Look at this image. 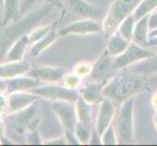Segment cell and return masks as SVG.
<instances>
[{
    "label": "cell",
    "instance_id": "f1b7e54d",
    "mask_svg": "<svg viewBox=\"0 0 157 146\" xmlns=\"http://www.w3.org/2000/svg\"><path fill=\"white\" fill-rule=\"evenodd\" d=\"M18 4H19V0H4L5 18H6V20L10 19L11 16L16 12Z\"/></svg>",
    "mask_w": 157,
    "mask_h": 146
},
{
    "label": "cell",
    "instance_id": "cb8c5ba5",
    "mask_svg": "<svg viewBox=\"0 0 157 146\" xmlns=\"http://www.w3.org/2000/svg\"><path fill=\"white\" fill-rule=\"evenodd\" d=\"M74 133L80 144H87L90 141L91 131L90 126L84 125V124L77 122L74 128Z\"/></svg>",
    "mask_w": 157,
    "mask_h": 146
},
{
    "label": "cell",
    "instance_id": "e0dca14e",
    "mask_svg": "<svg viewBox=\"0 0 157 146\" xmlns=\"http://www.w3.org/2000/svg\"><path fill=\"white\" fill-rule=\"evenodd\" d=\"M29 36L24 35L16 41L13 46L11 47L10 51L6 55L5 61L6 62H19L23 58L25 52L26 45L29 44Z\"/></svg>",
    "mask_w": 157,
    "mask_h": 146
},
{
    "label": "cell",
    "instance_id": "836d02e7",
    "mask_svg": "<svg viewBox=\"0 0 157 146\" xmlns=\"http://www.w3.org/2000/svg\"><path fill=\"white\" fill-rule=\"evenodd\" d=\"M151 104H152L153 108L157 111V90H156L155 93L153 94L152 99H151Z\"/></svg>",
    "mask_w": 157,
    "mask_h": 146
},
{
    "label": "cell",
    "instance_id": "8d00e7d4",
    "mask_svg": "<svg viewBox=\"0 0 157 146\" xmlns=\"http://www.w3.org/2000/svg\"><path fill=\"white\" fill-rule=\"evenodd\" d=\"M3 136V125H2V122L0 121V138L2 137Z\"/></svg>",
    "mask_w": 157,
    "mask_h": 146
},
{
    "label": "cell",
    "instance_id": "ac0fdd59",
    "mask_svg": "<svg viewBox=\"0 0 157 146\" xmlns=\"http://www.w3.org/2000/svg\"><path fill=\"white\" fill-rule=\"evenodd\" d=\"M133 73L147 75L157 72V54H154L152 57L145 58L144 61L138 62L137 66H133L130 68Z\"/></svg>",
    "mask_w": 157,
    "mask_h": 146
},
{
    "label": "cell",
    "instance_id": "ba28073f",
    "mask_svg": "<svg viewBox=\"0 0 157 146\" xmlns=\"http://www.w3.org/2000/svg\"><path fill=\"white\" fill-rule=\"evenodd\" d=\"M114 113L115 110L112 100L110 99L105 97L104 100L101 102V107L99 109L98 116H97L96 123V132L100 138L105 129L112 124L113 118H114Z\"/></svg>",
    "mask_w": 157,
    "mask_h": 146
},
{
    "label": "cell",
    "instance_id": "83f0119b",
    "mask_svg": "<svg viewBox=\"0 0 157 146\" xmlns=\"http://www.w3.org/2000/svg\"><path fill=\"white\" fill-rule=\"evenodd\" d=\"M63 85L69 89H75L79 88V86L81 84V77H79L78 75L75 73L73 74H64V76L63 78Z\"/></svg>",
    "mask_w": 157,
    "mask_h": 146
},
{
    "label": "cell",
    "instance_id": "f35d334b",
    "mask_svg": "<svg viewBox=\"0 0 157 146\" xmlns=\"http://www.w3.org/2000/svg\"><path fill=\"white\" fill-rule=\"evenodd\" d=\"M1 49H2V45H1V42H0V51H1Z\"/></svg>",
    "mask_w": 157,
    "mask_h": 146
},
{
    "label": "cell",
    "instance_id": "44dd1931",
    "mask_svg": "<svg viewBox=\"0 0 157 146\" xmlns=\"http://www.w3.org/2000/svg\"><path fill=\"white\" fill-rule=\"evenodd\" d=\"M57 38V34L54 30H50L48 33L43 37L42 39H40L39 41H37L36 43L33 44V47H32L31 51H30V55L32 57H36L38 56L39 54L44 51L47 47H49L51 44H53L54 41Z\"/></svg>",
    "mask_w": 157,
    "mask_h": 146
},
{
    "label": "cell",
    "instance_id": "f546056e",
    "mask_svg": "<svg viewBox=\"0 0 157 146\" xmlns=\"http://www.w3.org/2000/svg\"><path fill=\"white\" fill-rule=\"evenodd\" d=\"M157 28V10L148 14V29L149 31Z\"/></svg>",
    "mask_w": 157,
    "mask_h": 146
},
{
    "label": "cell",
    "instance_id": "6da1fadb",
    "mask_svg": "<svg viewBox=\"0 0 157 146\" xmlns=\"http://www.w3.org/2000/svg\"><path fill=\"white\" fill-rule=\"evenodd\" d=\"M147 79L142 74H125L110 78L104 86L102 94L112 101L123 102L145 89Z\"/></svg>",
    "mask_w": 157,
    "mask_h": 146
},
{
    "label": "cell",
    "instance_id": "9a60e30c",
    "mask_svg": "<svg viewBox=\"0 0 157 146\" xmlns=\"http://www.w3.org/2000/svg\"><path fill=\"white\" fill-rule=\"evenodd\" d=\"M148 33H149V29H148V15H147L136 21L132 41L137 43L138 45L142 47L148 48L149 46H151L150 39L148 38Z\"/></svg>",
    "mask_w": 157,
    "mask_h": 146
},
{
    "label": "cell",
    "instance_id": "e575fe53",
    "mask_svg": "<svg viewBox=\"0 0 157 146\" xmlns=\"http://www.w3.org/2000/svg\"><path fill=\"white\" fill-rule=\"evenodd\" d=\"M148 38H149V39H154V38H157V28H156V29H154V30L149 31V33H148Z\"/></svg>",
    "mask_w": 157,
    "mask_h": 146
},
{
    "label": "cell",
    "instance_id": "d6a6232c",
    "mask_svg": "<svg viewBox=\"0 0 157 146\" xmlns=\"http://www.w3.org/2000/svg\"><path fill=\"white\" fill-rule=\"evenodd\" d=\"M67 140L66 139H63V138H59V139H55V140H50V141H47L46 143L47 144H64L66 143Z\"/></svg>",
    "mask_w": 157,
    "mask_h": 146
},
{
    "label": "cell",
    "instance_id": "3957f363",
    "mask_svg": "<svg viewBox=\"0 0 157 146\" xmlns=\"http://www.w3.org/2000/svg\"><path fill=\"white\" fill-rule=\"evenodd\" d=\"M134 96L123 101L116 118L115 131L118 144H133L134 138Z\"/></svg>",
    "mask_w": 157,
    "mask_h": 146
},
{
    "label": "cell",
    "instance_id": "7a4b0ae2",
    "mask_svg": "<svg viewBox=\"0 0 157 146\" xmlns=\"http://www.w3.org/2000/svg\"><path fill=\"white\" fill-rule=\"evenodd\" d=\"M143 0H114L105 18L102 30L110 36L128 15L132 14Z\"/></svg>",
    "mask_w": 157,
    "mask_h": 146
},
{
    "label": "cell",
    "instance_id": "8992f818",
    "mask_svg": "<svg viewBox=\"0 0 157 146\" xmlns=\"http://www.w3.org/2000/svg\"><path fill=\"white\" fill-rule=\"evenodd\" d=\"M113 58H114L108 54L107 50H105L97 58L90 74V78L93 82H99L105 85L110 80V78L113 77L117 70L114 66Z\"/></svg>",
    "mask_w": 157,
    "mask_h": 146
},
{
    "label": "cell",
    "instance_id": "277c9868",
    "mask_svg": "<svg viewBox=\"0 0 157 146\" xmlns=\"http://www.w3.org/2000/svg\"><path fill=\"white\" fill-rule=\"evenodd\" d=\"M154 54V52L149 51L148 48L142 47L138 45L137 43L131 41L128 48L121 55L113 58V62H114L115 68L117 70H120L152 57Z\"/></svg>",
    "mask_w": 157,
    "mask_h": 146
},
{
    "label": "cell",
    "instance_id": "5bb4252c",
    "mask_svg": "<svg viewBox=\"0 0 157 146\" xmlns=\"http://www.w3.org/2000/svg\"><path fill=\"white\" fill-rule=\"evenodd\" d=\"M36 95L33 93L31 94H25V93H14L11 95L9 99V105H8V110L11 112H20L21 110L25 109L29 106H30L36 99Z\"/></svg>",
    "mask_w": 157,
    "mask_h": 146
},
{
    "label": "cell",
    "instance_id": "d590c367",
    "mask_svg": "<svg viewBox=\"0 0 157 146\" xmlns=\"http://www.w3.org/2000/svg\"><path fill=\"white\" fill-rule=\"evenodd\" d=\"M153 122H154V125L157 129V111L154 113V116H153Z\"/></svg>",
    "mask_w": 157,
    "mask_h": 146
},
{
    "label": "cell",
    "instance_id": "4fadbf2b",
    "mask_svg": "<svg viewBox=\"0 0 157 146\" xmlns=\"http://www.w3.org/2000/svg\"><path fill=\"white\" fill-rule=\"evenodd\" d=\"M104 84L99 82H90L80 90V96L89 104H98L104 100Z\"/></svg>",
    "mask_w": 157,
    "mask_h": 146
},
{
    "label": "cell",
    "instance_id": "ab89813d",
    "mask_svg": "<svg viewBox=\"0 0 157 146\" xmlns=\"http://www.w3.org/2000/svg\"><path fill=\"white\" fill-rule=\"evenodd\" d=\"M156 10H157V9H156Z\"/></svg>",
    "mask_w": 157,
    "mask_h": 146
},
{
    "label": "cell",
    "instance_id": "4316f807",
    "mask_svg": "<svg viewBox=\"0 0 157 146\" xmlns=\"http://www.w3.org/2000/svg\"><path fill=\"white\" fill-rule=\"evenodd\" d=\"M51 29H52L51 26H48V25L35 28L29 35V42L32 43V44H34V43H36L37 41H39L40 39H42L43 37H44Z\"/></svg>",
    "mask_w": 157,
    "mask_h": 146
},
{
    "label": "cell",
    "instance_id": "d4e9b609",
    "mask_svg": "<svg viewBox=\"0 0 157 146\" xmlns=\"http://www.w3.org/2000/svg\"><path fill=\"white\" fill-rule=\"evenodd\" d=\"M101 143L105 145H115L118 144V139H117V134L115 131V127L112 125L108 127L105 133H102L101 137Z\"/></svg>",
    "mask_w": 157,
    "mask_h": 146
},
{
    "label": "cell",
    "instance_id": "ffe728a7",
    "mask_svg": "<svg viewBox=\"0 0 157 146\" xmlns=\"http://www.w3.org/2000/svg\"><path fill=\"white\" fill-rule=\"evenodd\" d=\"M76 115H77V122H80L84 125L90 126L91 124V109L90 104L87 101H85L82 97L79 96L76 101Z\"/></svg>",
    "mask_w": 157,
    "mask_h": 146
},
{
    "label": "cell",
    "instance_id": "1f68e13d",
    "mask_svg": "<svg viewBox=\"0 0 157 146\" xmlns=\"http://www.w3.org/2000/svg\"><path fill=\"white\" fill-rule=\"evenodd\" d=\"M36 0H21V8L23 11H25V9L29 8L32 3H34Z\"/></svg>",
    "mask_w": 157,
    "mask_h": 146
},
{
    "label": "cell",
    "instance_id": "5b68a950",
    "mask_svg": "<svg viewBox=\"0 0 157 146\" xmlns=\"http://www.w3.org/2000/svg\"><path fill=\"white\" fill-rule=\"evenodd\" d=\"M31 93L38 96L53 99L55 101L76 102L80 96V94L75 89H69L66 86L61 87V86L57 85H47L42 86V87L38 86V87L32 89Z\"/></svg>",
    "mask_w": 157,
    "mask_h": 146
},
{
    "label": "cell",
    "instance_id": "d6986e66",
    "mask_svg": "<svg viewBox=\"0 0 157 146\" xmlns=\"http://www.w3.org/2000/svg\"><path fill=\"white\" fill-rule=\"evenodd\" d=\"M136 21H137L135 19L134 15L132 13V14L128 15L127 17L121 21L120 24H119L117 28V31L119 33L130 42H131L133 39V34H134L135 25H136Z\"/></svg>",
    "mask_w": 157,
    "mask_h": 146
},
{
    "label": "cell",
    "instance_id": "4dcf8cb0",
    "mask_svg": "<svg viewBox=\"0 0 157 146\" xmlns=\"http://www.w3.org/2000/svg\"><path fill=\"white\" fill-rule=\"evenodd\" d=\"M8 105H9V99L5 96L3 94L0 93V114L8 110Z\"/></svg>",
    "mask_w": 157,
    "mask_h": 146
},
{
    "label": "cell",
    "instance_id": "484cf974",
    "mask_svg": "<svg viewBox=\"0 0 157 146\" xmlns=\"http://www.w3.org/2000/svg\"><path fill=\"white\" fill-rule=\"evenodd\" d=\"M92 68H93V64L92 63L88 62H81L74 66L73 73L78 75L79 77L83 78L86 76H90V74L92 72Z\"/></svg>",
    "mask_w": 157,
    "mask_h": 146
},
{
    "label": "cell",
    "instance_id": "30bf717a",
    "mask_svg": "<svg viewBox=\"0 0 157 146\" xmlns=\"http://www.w3.org/2000/svg\"><path fill=\"white\" fill-rule=\"evenodd\" d=\"M64 74V70L61 67H50V66H41L29 71V76L34 78L40 82L45 83H57L63 79Z\"/></svg>",
    "mask_w": 157,
    "mask_h": 146
},
{
    "label": "cell",
    "instance_id": "2e32d148",
    "mask_svg": "<svg viewBox=\"0 0 157 146\" xmlns=\"http://www.w3.org/2000/svg\"><path fill=\"white\" fill-rule=\"evenodd\" d=\"M129 44H130V41L124 38V37L116 30L109 36L106 50L111 57L115 58L119 55H121V54L128 48Z\"/></svg>",
    "mask_w": 157,
    "mask_h": 146
},
{
    "label": "cell",
    "instance_id": "74e56055",
    "mask_svg": "<svg viewBox=\"0 0 157 146\" xmlns=\"http://www.w3.org/2000/svg\"><path fill=\"white\" fill-rule=\"evenodd\" d=\"M0 87H4V84L3 83H0Z\"/></svg>",
    "mask_w": 157,
    "mask_h": 146
},
{
    "label": "cell",
    "instance_id": "9c48e42d",
    "mask_svg": "<svg viewBox=\"0 0 157 146\" xmlns=\"http://www.w3.org/2000/svg\"><path fill=\"white\" fill-rule=\"evenodd\" d=\"M102 30V26L94 20L85 19L67 25L59 31L61 35H67V34H93L99 33Z\"/></svg>",
    "mask_w": 157,
    "mask_h": 146
},
{
    "label": "cell",
    "instance_id": "7402d4cb",
    "mask_svg": "<svg viewBox=\"0 0 157 146\" xmlns=\"http://www.w3.org/2000/svg\"><path fill=\"white\" fill-rule=\"evenodd\" d=\"M40 81L36 80L34 78H16L13 79L10 82L9 86L10 89L12 91H23L26 89H30V88H35L38 87Z\"/></svg>",
    "mask_w": 157,
    "mask_h": 146
},
{
    "label": "cell",
    "instance_id": "7c38bea8",
    "mask_svg": "<svg viewBox=\"0 0 157 146\" xmlns=\"http://www.w3.org/2000/svg\"><path fill=\"white\" fill-rule=\"evenodd\" d=\"M68 5L73 14L82 18H98L101 14V8L91 5L84 0H68Z\"/></svg>",
    "mask_w": 157,
    "mask_h": 146
},
{
    "label": "cell",
    "instance_id": "52a82bcc",
    "mask_svg": "<svg viewBox=\"0 0 157 146\" xmlns=\"http://www.w3.org/2000/svg\"><path fill=\"white\" fill-rule=\"evenodd\" d=\"M53 109L64 128V131L74 132L75 125L77 123V115L72 102L55 101L53 103Z\"/></svg>",
    "mask_w": 157,
    "mask_h": 146
},
{
    "label": "cell",
    "instance_id": "603a6c76",
    "mask_svg": "<svg viewBox=\"0 0 157 146\" xmlns=\"http://www.w3.org/2000/svg\"><path fill=\"white\" fill-rule=\"evenodd\" d=\"M157 9V0H143L140 3L136 10L133 12V15L136 21L142 19L144 16H147L151 12Z\"/></svg>",
    "mask_w": 157,
    "mask_h": 146
},
{
    "label": "cell",
    "instance_id": "8fae6325",
    "mask_svg": "<svg viewBox=\"0 0 157 146\" xmlns=\"http://www.w3.org/2000/svg\"><path fill=\"white\" fill-rule=\"evenodd\" d=\"M31 67L26 62H7L0 64V78L10 79L29 72Z\"/></svg>",
    "mask_w": 157,
    "mask_h": 146
}]
</instances>
